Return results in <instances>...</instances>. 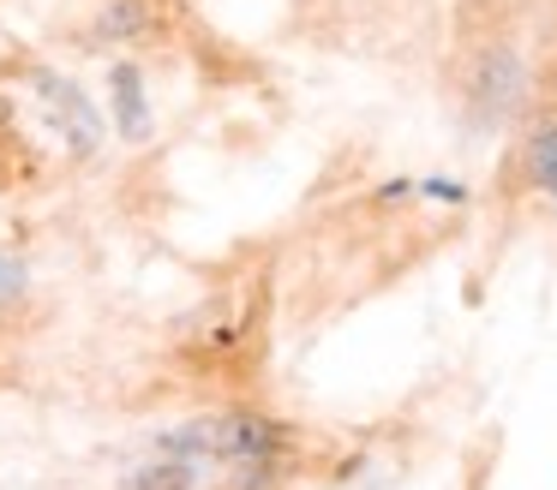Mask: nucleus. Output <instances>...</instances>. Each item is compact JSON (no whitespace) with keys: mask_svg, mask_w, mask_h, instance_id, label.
Masks as SVG:
<instances>
[{"mask_svg":"<svg viewBox=\"0 0 557 490\" xmlns=\"http://www.w3.org/2000/svg\"><path fill=\"white\" fill-rule=\"evenodd\" d=\"M133 490H193V473H186V461H162L150 473H138Z\"/></svg>","mask_w":557,"mask_h":490,"instance_id":"obj_3","label":"nucleus"},{"mask_svg":"<svg viewBox=\"0 0 557 490\" xmlns=\"http://www.w3.org/2000/svg\"><path fill=\"white\" fill-rule=\"evenodd\" d=\"M282 425H270V418L258 413H210L198 418V425H181L169 437V449L181 454H205V461H234V466H252V461H270V454H282Z\"/></svg>","mask_w":557,"mask_h":490,"instance_id":"obj_1","label":"nucleus"},{"mask_svg":"<svg viewBox=\"0 0 557 490\" xmlns=\"http://www.w3.org/2000/svg\"><path fill=\"white\" fill-rule=\"evenodd\" d=\"M114 96H121V131H126V138H145V90H138V72L133 66L114 72Z\"/></svg>","mask_w":557,"mask_h":490,"instance_id":"obj_2","label":"nucleus"},{"mask_svg":"<svg viewBox=\"0 0 557 490\" xmlns=\"http://www.w3.org/2000/svg\"><path fill=\"white\" fill-rule=\"evenodd\" d=\"M545 191H552V203H557V179H552V186H545Z\"/></svg>","mask_w":557,"mask_h":490,"instance_id":"obj_4","label":"nucleus"}]
</instances>
